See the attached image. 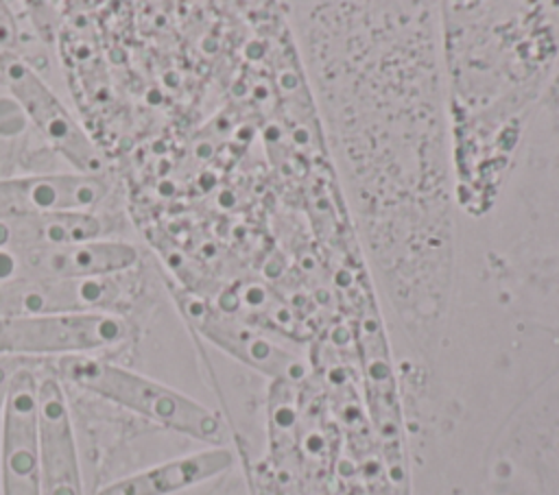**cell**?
<instances>
[{
    "label": "cell",
    "instance_id": "obj_12",
    "mask_svg": "<svg viewBox=\"0 0 559 495\" xmlns=\"http://www.w3.org/2000/svg\"><path fill=\"white\" fill-rule=\"evenodd\" d=\"M107 222L94 212L0 218V251L90 242L105 236Z\"/></svg>",
    "mask_w": 559,
    "mask_h": 495
},
{
    "label": "cell",
    "instance_id": "obj_4",
    "mask_svg": "<svg viewBox=\"0 0 559 495\" xmlns=\"http://www.w3.org/2000/svg\"><path fill=\"white\" fill-rule=\"evenodd\" d=\"M0 79L39 135L81 174H103L105 157L48 83L17 55H0Z\"/></svg>",
    "mask_w": 559,
    "mask_h": 495
},
{
    "label": "cell",
    "instance_id": "obj_14",
    "mask_svg": "<svg viewBox=\"0 0 559 495\" xmlns=\"http://www.w3.org/2000/svg\"><path fill=\"white\" fill-rule=\"evenodd\" d=\"M9 377H11V373H7L4 369H0V419H2V410H4V399H7Z\"/></svg>",
    "mask_w": 559,
    "mask_h": 495
},
{
    "label": "cell",
    "instance_id": "obj_6",
    "mask_svg": "<svg viewBox=\"0 0 559 495\" xmlns=\"http://www.w3.org/2000/svg\"><path fill=\"white\" fill-rule=\"evenodd\" d=\"M173 299L186 323L199 336H203L231 358L275 379L295 382L304 377L306 369L297 358L255 334L249 325L240 323L227 310L210 303L207 299L186 288L173 290Z\"/></svg>",
    "mask_w": 559,
    "mask_h": 495
},
{
    "label": "cell",
    "instance_id": "obj_3",
    "mask_svg": "<svg viewBox=\"0 0 559 495\" xmlns=\"http://www.w3.org/2000/svg\"><path fill=\"white\" fill-rule=\"evenodd\" d=\"M120 312H61L0 318V355H96L129 340Z\"/></svg>",
    "mask_w": 559,
    "mask_h": 495
},
{
    "label": "cell",
    "instance_id": "obj_1",
    "mask_svg": "<svg viewBox=\"0 0 559 495\" xmlns=\"http://www.w3.org/2000/svg\"><path fill=\"white\" fill-rule=\"evenodd\" d=\"M306 72L356 222L404 314H439L452 275L435 4H295Z\"/></svg>",
    "mask_w": 559,
    "mask_h": 495
},
{
    "label": "cell",
    "instance_id": "obj_5",
    "mask_svg": "<svg viewBox=\"0 0 559 495\" xmlns=\"http://www.w3.org/2000/svg\"><path fill=\"white\" fill-rule=\"evenodd\" d=\"M138 262V249L116 238L0 251V286L39 279L118 277L135 268Z\"/></svg>",
    "mask_w": 559,
    "mask_h": 495
},
{
    "label": "cell",
    "instance_id": "obj_2",
    "mask_svg": "<svg viewBox=\"0 0 559 495\" xmlns=\"http://www.w3.org/2000/svg\"><path fill=\"white\" fill-rule=\"evenodd\" d=\"M59 375L81 390L210 447L227 438L223 421L201 401L98 355L59 358Z\"/></svg>",
    "mask_w": 559,
    "mask_h": 495
},
{
    "label": "cell",
    "instance_id": "obj_9",
    "mask_svg": "<svg viewBox=\"0 0 559 495\" xmlns=\"http://www.w3.org/2000/svg\"><path fill=\"white\" fill-rule=\"evenodd\" d=\"M109 192L105 174L41 172L0 179V218L92 212Z\"/></svg>",
    "mask_w": 559,
    "mask_h": 495
},
{
    "label": "cell",
    "instance_id": "obj_13",
    "mask_svg": "<svg viewBox=\"0 0 559 495\" xmlns=\"http://www.w3.org/2000/svg\"><path fill=\"white\" fill-rule=\"evenodd\" d=\"M17 22L13 17V11H9V4L0 2V55H17Z\"/></svg>",
    "mask_w": 559,
    "mask_h": 495
},
{
    "label": "cell",
    "instance_id": "obj_8",
    "mask_svg": "<svg viewBox=\"0 0 559 495\" xmlns=\"http://www.w3.org/2000/svg\"><path fill=\"white\" fill-rule=\"evenodd\" d=\"M41 495H85L70 406L59 377L37 382Z\"/></svg>",
    "mask_w": 559,
    "mask_h": 495
},
{
    "label": "cell",
    "instance_id": "obj_10",
    "mask_svg": "<svg viewBox=\"0 0 559 495\" xmlns=\"http://www.w3.org/2000/svg\"><path fill=\"white\" fill-rule=\"evenodd\" d=\"M122 297L118 277L94 279H39L0 286V318L61 314V312H116Z\"/></svg>",
    "mask_w": 559,
    "mask_h": 495
},
{
    "label": "cell",
    "instance_id": "obj_7",
    "mask_svg": "<svg viewBox=\"0 0 559 495\" xmlns=\"http://www.w3.org/2000/svg\"><path fill=\"white\" fill-rule=\"evenodd\" d=\"M37 382L28 369H17L9 377L0 419L2 495H41Z\"/></svg>",
    "mask_w": 559,
    "mask_h": 495
},
{
    "label": "cell",
    "instance_id": "obj_11",
    "mask_svg": "<svg viewBox=\"0 0 559 495\" xmlns=\"http://www.w3.org/2000/svg\"><path fill=\"white\" fill-rule=\"evenodd\" d=\"M234 460L229 447H207L118 478L98 488L96 495H175L229 471Z\"/></svg>",
    "mask_w": 559,
    "mask_h": 495
}]
</instances>
